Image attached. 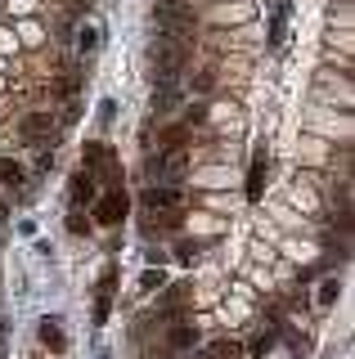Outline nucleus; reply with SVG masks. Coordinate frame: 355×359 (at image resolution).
<instances>
[{
	"label": "nucleus",
	"mask_w": 355,
	"mask_h": 359,
	"mask_svg": "<svg viewBox=\"0 0 355 359\" xmlns=\"http://www.w3.org/2000/svg\"><path fill=\"white\" fill-rule=\"evenodd\" d=\"M149 63H153V72H158V95H166V90L175 86V76L185 72V41L158 36L149 45Z\"/></svg>",
	"instance_id": "nucleus-1"
},
{
	"label": "nucleus",
	"mask_w": 355,
	"mask_h": 359,
	"mask_svg": "<svg viewBox=\"0 0 355 359\" xmlns=\"http://www.w3.org/2000/svg\"><path fill=\"white\" fill-rule=\"evenodd\" d=\"M126 207H130L126 189H113V194H108V198L95 207V220H99V224H121V220H126Z\"/></svg>",
	"instance_id": "nucleus-2"
},
{
	"label": "nucleus",
	"mask_w": 355,
	"mask_h": 359,
	"mask_svg": "<svg viewBox=\"0 0 355 359\" xmlns=\"http://www.w3.org/2000/svg\"><path fill=\"white\" fill-rule=\"evenodd\" d=\"M185 194L175 184H162V189H144V211H180Z\"/></svg>",
	"instance_id": "nucleus-3"
},
{
	"label": "nucleus",
	"mask_w": 355,
	"mask_h": 359,
	"mask_svg": "<svg viewBox=\"0 0 355 359\" xmlns=\"http://www.w3.org/2000/svg\"><path fill=\"white\" fill-rule=\"evenodd\" d=\"M50 130H54V117H46V112H27V117H23V140L27 144L50 140Z\"/></svg>",
	"instance_id": "nucleus-4"
},
{
	"label": "nucleus",
	"mask_w": 355,
	"mask_h": 359,
	"mask_svg": "<svg viewBox=\"0 0 355 359\" xmlns=\"http://www.w3.org/2000/svg\"><path fill=\"white\" fill-rule=\"evenodd\" d=\"M185 166H189V153H185V149H166V157H162V180H180Z\"/></svg>",
	"instance_id": "nucleus-5"
},
{
	"label": "nucleus",
	"mask_w": 355,
	"mask_h": 359,
	"mask_svg": "<svg viewBox=\"0 0 355 359\" xmlns=\"http://www.w3.org/2000/svg\"><path fill=\"white\" fill-rule=\"evenodd\" d=\"M261 194H265V157L257 153V157H252V166H248V198L257 202Z\"/></svg>",
	"instance_id": "nucleus-6"
},
{
	"label": "nucleus",
	"mask_w": 355,
	"mask_h": 359,
	"mask_svg": "<svg viewBox=\"0 0 355 359\" xmlns=\"http://www.w3.org/2000/svg\"><path fill=\"white\" fill-rule=\"evenodd\" d=\"M41 341H46V351H54V355H59L63 351V328H59V319H41Z\"/></svg>",
	"instance_id": "nucleus-7"
},
{
	"label": "nucleus",
	"mask_w": 355,
	"mask_h": 359,
	"mask_svg": "<svg viewBox=\"0 0 355 359\" xmlns=\"http://www.w3.org/2000/svg\"><path fill=\"white\" fill-rule=\"evenodd\" d=\"M239 355H243V346H239V341H212L203 359H239Z\"/></svg>",
	"instance_id": "nucleus-8"
},
{
	"label": "nucleus",
	"mask_w": 355,
	"mask_h": 359,
	"mask_svg": "<svg viewBox=\"0 0 355 359\" xmlns=\"http://www.w3.org/2000/svg\"><path fill=\"white\" fill-rule=\"evenodd\" d=\"M0 184H23V166L9 162V157H0Z\"/></svg>",
	"instance_id": "nucleus-9"
},
{
	"label": "nucleus",
	"mask_w": 355,
	"mask_h": 359,
	"mask_svg": "<svg viewBox=\"0 0 355 359\" xmlns=\"http://www.w3.org/2000/svg\"><path fill=\"white\" fill-rule=\"evenodd\" d=\"M185 301H189V283H175V287L162 297V310H175V306H185Z\"/></svg>",
	"instance_id": "nucleus-10"
},
{
	"label": "nucleus",
	"mask_w": 355,
	"mask_h": 359,
	"mask_svg": "<svg viewBox=\"0 0 355 359\" xmlns=\"http://www.w3.org/2000/svg\"><path fill=\"white\" fill-rule=\"evenodd\" d=\"M91 198H95L91 175H76V180H72V202H91Z\"/></svg>",
	"instance_id": "nucleus-11"
},
{
	"label": "nucleus",
	"mask_w": 355,
	"mask_h": 359,
	"mask_svg": "<svg viewBox=\"0 0 355 359\" xmlns=\"http://www.w3.org/2000/svg\"><path fill=\"white\" fill-rule=\"evenodd\" d=\"M180 140H185V126H166L162 130V149H185Z\"/></svg>",
	"instance_id": "nucleus-12"
},
{
	"label": "nucleus",
	"mask_w": 355,
	"mask_h": 359,
	"mask_svg": "<svg viewBox=\"0 0 355 359\" xmlns=\"http://www.w3.org/2000/svg\"><path fill=\"white\" fill-rule=\"evenodd\" d=\"M171 341H175V346H194V341H198V328H189V323H180V328L171 332Z\"/></svg>",
	"instance_id": "nucleus-13"
},
{
	"label": "nucleus",
	"mask_w": 355,
	"mask_h": 359,
	"mask_svg": "<svg viewBox=\"0 0 355 359\" xmlns=\"http://www.w3.org/2000/svg\"><path fill=\"white\" fill-rule=\"evenodd\" d=\"M166 283V274H162V269H144V278H140V287H149V292H158Z\"/></svg>",
	"instance_id": "nucleus-14"
},
{
	"label": "nucleus",
	"mask_w": 355,
	"mask_h": 359,
	"mask_svg": "<svg viewBox=\"0 0 355 359\" xmlns=\"http://www.w3.org/2000/svg\"><path fill=\"white\" fill-rule=\"evenodd\" d=\"M270 346H274V332H265V337H252V346H248V351H252V355L261 359L265 351H270Z\"/></svg>",
	"instance_id": "nucleus-15"
},
{
	"label": "nucleus",
	"mask_w": 355,
	"mask_h": 359,
	"mask_svg": "<svg viewBox=\"0 0 355 359\" xmlns=\"http://www.w3.org/2000/svg\"><path fill=\"white\" fill-rule=\"evenodd\" d=\"M91 162H104V149L99 144H91ZM121 171H117V162H108V180H117Z\"/></svg>",
	"instance_id": "nucleus-16"
},
{
	"label": "nucleus",
	"mask_w": 355,
	"mask_h": 359,
	"mask_svg": "<svg viewBox=\"0 0 355 359\" xmlns=\"http://www.w3.org/2000/svg\"><path fill=\"white\" fill-rule=\"evenodd\" d=\"M175 256H180L185 265H194L198 261V243H180V252H175Z\"/></svg>",
	"instance_id": "nucleus-17"
},
{
	"label": "nucleus",
	"mask_w": 355,
	"mask_h": 359,
	"mask_svg": "<svg viewBox=\"0 0 355 359\" xmlns=\"http://www.w3.org/2000/svg\"><path fill=\"white\" fill-rule=\"evenodd\" d=\"M68 229L72 233H91V220H86V216H68Z\"/></svg>",
	"instance_id": "nucleus-18"
},
{
	"label": "nucleus",
	"mask_w": 355,
	"mask_h": 359,
	"mask_svg": "<svg viewBox=\"0 0 355 359\" xmlns=\"http://www.w3.org/2000/svg\"><path fill=\"white\" fill-rule=\"evenodd\" d=\"M95 45H99V32L86 27V32H81V50H95Z\"/></svg>",
	"instance_id": "nucleus-19"
},
{
	"label": "nucleus",
	"mask_w": 355,
	"mask_h": 359,
	"mask_svg": "<svg viewBox=\"0 0 355 359\" xmlns=\"http://www.w3.org/2000/svg\"><path fill=\"white\" fill-rule=\"evenodd\" d=\"M333 297H337V283H324V287H319V301H324V306H328Z\"/></svg>",
	"instance_id": "nucleus-20"
},
{
	"label": "nucleus",
	"mask_w": 355,
	"mask_h": 359,
	"mask_svg": "<svg viewBox=\"0 0 355 359\" xmlns=\"http://www.w3.org/2000/svg\"><path fill=\"white\" fill-rule=\"evenodd\" d=\"M72 9H91V0H72Z\"/></svg>",
	"instance_id": "nucleus-21"
}]
</instances>
